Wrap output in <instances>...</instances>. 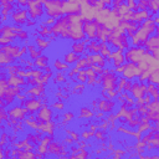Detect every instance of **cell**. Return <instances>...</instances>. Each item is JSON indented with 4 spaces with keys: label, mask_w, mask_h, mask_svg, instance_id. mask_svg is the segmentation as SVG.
Listing matches in <instances>:
<instances>
[{
    "label": "cell",
    "mask_w": 159,
    "mask_h": 159,
    "mask_svg": "<svg viewBox=\"0 0 159 159\" xmlns=\"http://www.w3.org/2000/svg\"><path fill=\"white\" fill-rule=\"evenodd\" d=\"M86 4L88 5L90 8H93V9H96V8H98L100 3H97L96 0H86Z\"/></svg>",
    "instance_id": "1"
},
{
    "label": "cell",
    "mask_w": 159,
    "mask_h": 159,
    "mask_svg": "<svg viewBox=\"0 0 159 159\" xmlns=\"http://www.w3.org/2000/svg\"><path fill=\"white\" fill-rule=\"evenodd\" d=\"M154 20H159V8L157 9V11H155V16H154Z\"/></svg>",
    "instance_id": "2"
}]
</instances>
